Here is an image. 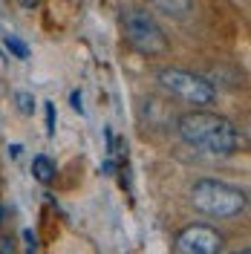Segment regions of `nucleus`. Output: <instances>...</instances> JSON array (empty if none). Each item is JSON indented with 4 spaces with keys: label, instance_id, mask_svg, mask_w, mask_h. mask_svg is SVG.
Masks as SVG:
<instances>
[{
    "label": "nucleus",
    "instance_id": "f257e3e1",
    "mask_svg": "<svg viewBox=\"0 0 251 254\" xmlns=\"http://www.w3.org/2000/svg\"><path fill=\"white\" fill-rule=\"evenodd\" d=\"M176 130H179L185 144L199 147V150L214 153V156H234L243 147V136H240L234 122L220 116V113L205 110V107L179 116Z\"/></svg>",
    "mask_w": 251,
    "mask_h": 254
},
{
    "label": "nucleus",
    "instance_id": "39448f33",
    "mask_svg": "<svg viewBox=\"0 0 251 254\" xmlns=\"http://www.w3.org/2000/svg\"><path fill=\"white\" fill-rule=\"evenodd\" d=\"M222 234L214 225L190 222L176 234V254H220L222 252Z\"/></svg>",
    "mask_w": 251,
    "mask_h": 254
},
{
    "label": "nucleus",
    "instance_id": "ddd939ff",
    "mask_svg": "<svg viewBox=\"0 0 251 254\" xmlns=\"http://www.w3.org/2000/svg\"><path fill=\"white\" fill-rule=\"evenodd\" d=\"M15 246H12V237H0V254H12Z\"/></svg>",
    "mask_w": 251,
    "mask_h": 254
},
{
    "label": "nucleus",
    "instance_id": "4468645a",
    "mask_svg": "<svg viewBox=\"0 0 251 254\" xmlns=\"http://www.w3.org/2000/svg\"><path fill=\"white\" fill-rule=\"evenodd\" d=\"M38 3H41V0H20V6H23V9H35Z\"/></svg>",
    "mask_w": 251,
    "mask_h": 254
},
{
    "label": "nucleus",
    "instance_id": "2eb2a0df",
    "mask_svg": "<svg viewBox=\"0 0 251 254\" xmlns=\"http://www.w3.org/2000/svg\"><path fill=\"white\" fill-rule=\"evenodd\" d=\"M20 150H23V147H20V144H12V147H9V153H12V156H20Z\"/></svg>",
    "mask_w": 251,
    "mask_h": 254
},
{
    "label": "nucleus",
    "instance_id": "f03ea898",
    "mask_svg": "<svg viewBox=\"0 0 251 254\" xmlns=\"http://www.w3.org/2000/svg\"><path fill=\"white\" fill-rule=\"evenodd\" d=\"M190 202L196 211H202L205 217L214 220H234L249 208V196L246 190L222 182V179H199L190 188Z\"/></svg>",
    "mask_w": 251,
    "mask_h": 254
},
{
    "label": "nucleus",
    "instance_id": "0eeeda50",
    "mask_svg": "<svg viewBox=\"0 0 251 254\" xmlns=\"http://www.w3.org/2000/svg\"><path fill=\"white\" fill-rule=\"evenodd\" d=\"M150 3L171 17H188L193 9V0H150Z\"/></svg>",
    "mask_w": 251,
    "mask_h": 254
},
{
    "label": "nucleus",
    "instance_id": "1a4fd4ad",
    "mask_svg": "<svg viewBox=\"0 0 251 254\" xmlns=\"http://www.w3.org/2000/svg\"><path fill=\"white\" fill-rule=\"evenodd\" d=\"M15 104H17V110L23 113V116H32V113H35V95H32L29 90H17Z\"/></svg>",
    "mask_w": 251,
    "mask_h": 254
},
{
    "label": "nucleus",
    "instance_id": "dca6fc26",
    "mask_svg": "<svg viewBox=\"0 0 251 254\" xmlns=\"http://www.w3.org/2000/svg\"><path fill=\"white\" fill-rule=\"evenodd\" d=\"M231 254H251V249H237V252H231Z\"/></svg>",
    "mask_w": 251,
    "mask_h": 254
},
{
    "label": "nucleus",
    "instance_id": "423d86ee",
    "mask_svg": "<svg viewBox=\"0 0 251 254\" xmlns=\"http://www.w3.org/2000/svg\"><path fill=\"white\" fill-rule=\"evenodd\" d=\"M32 174H35L38 182L49 185V182L55 179V174H58V168H55V162H52L47 153H38V156L32 159Z\"/></svg>",
    "mask_w": 251,
    "mask_h": 254
},
{
    "label": "nucleus",
    "instance_id": "9d476101",
    "mask_svg": "<svg viewBox=\"0 0 251 254\" xmlns=\"http://www.w3.org/2000/svg\"><path fill=\"white\" fill-rule=\"evenodd\" d=\"M44 110H47V136H55V122H58V116H55V104L47 101Z\"/></svg>",
    "mask_w": 251,
    "mask_h": 254
},
{
    "label": "nucleus",
    "instance_id": "f8f14e48",
    "mask_svg": "<svg viewBox=\"0 0 251 254\" xmlns=\"http://www.w3.org/2000/svg\"><path fill=\"white\" fill-rule=\"evenodd\" d=\"M69 101H72V110H75V113H84V104H81V101H84V95H81V90H75V93L69 95Z\"/></svg>",
    "mask_w": 251,
    "mask_h": 254
},
{
    "label": "nucleus",
    "instance_id": "20e7f679",
    "mask_svg": "<svg viewBox=\"0 0 251 254\" xmlns=\"http://www.w3.org/2000/svg\"><path fill=\"white\" fill-rule=\"evenodd\" d=\"M122 26H125V38L127 44L147 55V58H156V55H165L171 44H168V35L159 26V20L147 9H127L122 15Z\"/></svg>",
    "mask_w": 251,
    "mask_h": 254
},
{
    "label": "nucleus",
    "instance_id": "f3484780",
    "mask_svg": "<svg viewBox=\"0 0 251 254\" xmlns=\"http://www.w3.org/2000/svg\"><path fill=\"white\" fill-rule=\"evenodd\" d=\"M0 222H3V208H0Z\"/></svg>",
    "mask_w": 251,
    "mask_h": 254
},
{
    "label": "nucleus",
    "instance_id": "9b49d317",
    "mask_svg": "<svg viewBox=\"0 0 251 254\" xmlns=\"http://www.w3.org/2000/svg\"><path fill=\"white\" fill-rule=\"evenodd\" d=\"M23 237H26V254H38V243H35V234H32L29 228L23 231Z\"/></svg>",
    "mask_w": 251,
    "mask_h": 254
},
{
    "label": "nucleus",
    "instance_id": "6e6552de",
    "mask_svg": "<svg viewBox=\"0 0 251 254\" xmlns=\"http://www.w3.org/2000/svg\"><path fill=\"white\" fill-rule=\"evenodd\" d=\"M3 47L9 49L15 58H20V61H26V58H29V47H26L20 38H15V35H6V38H3Z\"/></svg>",
    "mask_w": 251,
    "mask_h": 254
},
{
    "label": "nucleus",
    "instance_id": "7ed1b4c3",
    "mask_svg": "<svg viewBox=\"0 0 251 254\" xmlns=\"http://www.w3.org/2000/svg\"><path fill=\"white\" fill-rule=\"evenodd\" d=\"M156 81L168 95L179 98L182 104H190L193 110L211 107L217 101V87L205 78V75L190 72V69H182V66H165V69H159Z\"/></svg>",
    "mask_w": 251,
    "mask_h": 254
}]
</instances>
